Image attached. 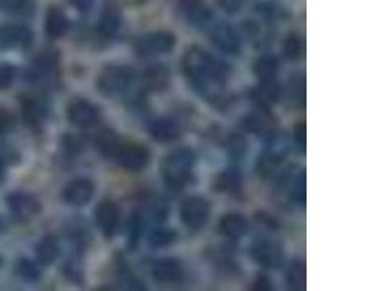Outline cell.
<instances>
[{"instance_id":"1","label":"cell","mask_w":388,"mask_h":291,"mask_svg":"<svg viewBox=\"0 0 388 291\" xmlns=\"http://www.w3.org/2000/svg\"><path fill=\"white\" fill-rule=\"evenodd\" d=\"M182 69L188 82L205 101L218 108L230 101L227 94L230 69L220 58L201 47H191L182 60Z\"/></svg>"},{"instance_id":"2","label":"cell","mask_w":388,"mask_h":291,"mask_svg":"<svg viewBox=\"0 0 388 291\" xmlns=\"http://www.w3.org/2000/svg\"><path fill=\"white\" fill-rule=\"evenodd\" d=\"M195 154L191 149H176L166 154L161 163V173L165 184L172 190H182L194 179Z\"/></svg>"},{"instance_id":"3","label":"cell","mask_w":388,"mask_h":291,"mask_svg":"<svg viewBox=\"0 0 388 291\" xmlns=\"http://www.w3.org/2000/svg\"><path fill=\"white\" fill-rule=\"evenodd\" d=\"M135 82V72L128 66L108 64L96 79L98 91L109 98L121 97L128 92Z\"/></svg>"},{"instance_id":"4","label":"cell","mask_w":388,"mask_h":291,"mask_svg":"<svg viewBox=\"0 0 388 291\" xmlns=\"http://www.w3.org/2000/svg\"><path fill=\"white\" fill-rule=\"evenodd\" d=\"M175 46L176 37L170 31H154L137 39L134 49L140 57H156L169 54Z\"/></svg>"},{"instance_id":"5","label":"cell","mask_w":388,"mask_h":291,"mask_svg":"<svg viewBox=\"0 0 388 291\" xmlns=\"http://www.w3.org/2000/svg\"><path fill=\"white\" fill-rule=\"evenodd\" d=\"M210 201L204 197H191L180 207V220L188 230L198 232L207 225L210 217Z\"/></svg>"},{"instance_id":"6","label":"cell","mask_w":388,"mask_h":291,"mask_svg":"<svg viewBox=\"0 0 388 291\" xmlns=\"http://www.w3.org/2000/svg\"><path fill=\"white\" fill-rule=\"evenodd\" d=\"M250 258H252L258 265L268 268V270H277L285 259L282 246L270 239H259L252 246H250Z\"/></svg>"},{"instance_id":"7","label":"cell","mask_w":388,"mask_h":291,"mask_svg":"<svg viewBox=\"0 0 388 291\" xmlns=\"http://www.w3.org/2000/svg\"><path fill=\"white\" fill-rule=\"evenodd\" d=\"M58 76V56L54 51H45L44 54L38 56L37 60L32 63V67L28 73V79L34 85L42 86L56 85Z\"/></svg>"},{"instance_id":"8","label":"cell","mask_w":388,"mask_h":291,"mask_svg":"<svg viewBox=\"0 0 388 291\" xmlns=\"http://www.w3.org/2000/svg\"><path fill=\"white\" fill-rule=\"evenodd\" d=\"M113 161H117L120 166L131 172H140L147 168L150 162V151L137 143H121Z\"/></svg>"},{"instance_id":"9","label":"cell","mask_w":388,"mask_h":291,"mask_svg":"<svg viewBox=\"0 0 388 291\" xmlns=\"http://www.w3.org/2000/svg\"><path fill=\"white\" fill-rule=\"evenodd\" d=\"M6 204L13 217L19 221H28L41 211L39 201L30 192L15 191L6 197Z\"/></svg>"},{"instance_id":"10","label":"cell","mask_w":388,"mask_h":291,"mask_svg":"<svg viewBox=\"0 0 388 291\" xmlns=\"http://www.w3.org/2000/svg\"><path fill=\"white\" fill-rule=\"evenodd\" d=\"M121 218V210L115 201L102 199L95 210L96 225L106 239L115 236Z\"/></svg>"},{"instance_id":"11","label":"cell","mask_w":388,"mask_h":291,"mask_svg":"<svg viewBox=\"0 0 388 291\" xmlns=\"http://www.w3.org/2000/svg\"><path fill=\"white\" fill-rule=\"evenodd\" d=\"M95 185L87 178H76L68 182L63 190V198L67 204L75 207H83L94 198Z\"/></svg>"},{"instance_id":"12","label":"cell","mask_w":388,"mask_h":291,"mask_svg":"<svg viewBox=\"0 0 388 291\" xmlns=\"http://www.w3.org/2000/svg\"><path fill=\"white\" fill-rule=\"evenodd\" d=\"M67 118L76 127L89 128L98 123L99 109L86 99H76L67 108Z\"/></svg>"},{"instance_id":"13","label":"cell","mask_w":388,"mask_h":291,"mask_svg":"<svg viewBox=\"0 0 388 291\" xmlns=\"http://www.w3.org/2000/svg\"><path fill=\"white\" fill-rule=\"evenodd\" d=\"M210 38L214 46L225 54H239L242 50V41L236 30L228 24H218L213 28Z\"/></svg>"},{"instance_id":"14","label":"cell","mask_w":388,"mask_h":291,"mask_svg":"<svg viewBox=\"0 0 388 291\" xmlns=\"http://www.w3.org/2000/svg\"><path fill=\"white\" fill-rule=\"evenodd\" d=\"M244 127L247 131L256 134V136L269 139L273 136V134H277L278 124H277V118L269 113V109L259 108V111H256V113H252L246 117Z\"/></svg>"},{"instance_id":"15","label":"cell","mask_w":388,"mask_h":291,"mask_svg":"<svg viewBox=\"0 0 388 291\" xmlns=\"http://www.w3.org/2000/svg\"><path fill=\"white\" fill-rule=\"evenodd\" d=\"M180 16L192 25H204L211 19L213 12L205 0H177Z\"/></svg>"},{"instance_id":"16","label":"cell","mask_w":388,"mask_h":291,"mask_svg":"<svg viewBox=\"0 0 388 291\" xmlns=\"http://www.w3.org/2000/svg\"><path fill=\"white\" fill-rule=\"evenodd\" d=\"M153 278L161 284H176L184 280V268L180 262L172 258L158 259L151 266Z\"/></svg>"},{"instance_id":"17","label":"cell","mask_w":388,"mask_h":291,"mask_svg":"<svg viewBox=\"0 0 388 291\" xmlns=\"http://www.w3.org/2000/svg\"><path fill=\"white\" fill-rule=\"evenodd\" d=\"M142 85L146 92H162L170 85V70L163 64H153L142 73Z\"/></svg>"},{"instance_id":"18","label":"cell","mask_w":388,"mask_h":291,"mask_svg":"<svg viewBox=\"0 0 388 291\" xmlns=\"http://www.w3.org/2000/svg\"><path fill=\"white\" fill-rule=\"evenodd\" d=\"M32 32L24 25H6L0 28V49L28 47Z\"/></svg>"},{"instance_id":"19","label":"cell","mask_w":388,"mask_h":291,"mask_svg":"<svg viewBox=\"0 0 388 291\" xmlns=\"http://www.w3.org/2000/svg\"><path fill=\"white\" fill-rule=\"evenodd\" d=\"M121 25H123L121 11L113 4H106L104 6L101 18H99V24H98L99 34L104 38L112 39V38H115L117 34L120 32Z\"/></svg>"},{"instance_id":"20","label":"cell","mask_w":388,"mask_h":291,"mask_svg":"<svg viewBox=\"0 0 388 291\" xmlns=\"http://www.w3.org/2000/svg\"><path fill=\"white\" fill-rule=\"evenodd\" d=\"M249 95L259 108L269 109L272 105H275L281 99L282 89L280 87L277 80L261 82L256 87L250 91Z\"/></svg>"},{"instance_id":"21","label":"cell","mask_w":388,"mask_h":291,"mask_svg":"<svg viewBox=\"0 0 388 291\" xmlns=\"http://www.w3.org/2000/svg\"><path fill=\"white\" fill-rule=\"evenodd\" d=\"M151 137L158 143H172L180 137V125L170 118H157L149 124Z\"/></svg>"},{"instance_id":"22","label":"cell","mask_w":388,"mask_h":291,"mask_svg":"<svg viewBox=\"0 0 388 291\" xmlns=\"http://www.w3.org/2000/svg\"><path fill=\"white\" fill-rule=\"evenodd\" d=\"M218 230L225 237L240 239L247 232V220L237 213L225 214L218 223Z\"/></svg>"},{"instance_id":"23","label":"cell","mask_w":388,"mask_h":291,"mask_svg":"<svg viewBox=\"0 0 388 291\" xmlns=\"http://www.w3.org/2000/svg\"><path fill=\"white\" fill-rule=\"evenodd\" d=\"M44 30L45 34L53 39L64 37L68 31V19L65 13L58 8H50L47 16H45Z\"/></svg>"},{"instance_id":"24","label":"cell","mask_w":388,"mask_h":291,"mask_svg":"<svg viewBox=\"0 0 388 291\" xmlns=\"http://www.w3.org/2000/svg\"><path fill=\"white\" fill-rule=\"evenodd\" d=\"M60 254V246L58 240L53 235L44 236L35 248V255H37V262L39 265L49 266L56 262L57 256Z\"/></svg>"},{"instance_id":"25","label":"cell","mask_w":388,"mask_h":291,"mask_svg":"<svg viewBox=\"0 0 388 291\" xmlns=\"http://www.w3.org/2000/svg\"><path fill=\"white\" fill-rule=\"evenodd\" d=\"M20 109L22 117L27 121L28 125L37 127L41 124L44 116H45V106L44 104L35 98V97H24L20 99Z\"/></svg>"},{"instance_id":"26","label":"cell","mask_w":388,"mask_h":291,"mask_svg":"<svg viewBox=\"0 0 388 291\" xmlns=\"http://www.w3.org/2000/svg\"><path fill=\"white\" fill-rule=\"evenodd\" d=\"M280 70V61L273 56H262L256 60L254 72L259 82H273L277 80Z\"/></svg>"},{"instance_id":"27","label":"cell","mask_w":388,"mask_h":291,"mask_svg":"<svg viewBox=\"0 0 388 291\" xmlns=\"http://www.w3.org/2000/svg\"><path fill=\"white\" fill-rule=\"evenodd\" d=\"M214 187L221 194H237L242 188V173L236 169H227L215 178Z\"/></svg>"},{"instance_id":"28","label":"cell","mask_w":388,"mask_h":291,"mask_svg":"<svg viewBox=\"0 0 388 291\" xmlns=\"http://www.w3.org/2000/svg\"><path fill=\"white\" fill-rule=\"evenodd\" d=\"M123 142L120 140V137L117 136L115 132L112 130H102L98 132V136L95 139V144L96 149L101 151V154H104L105 158L108 159H113V156H115L120 144Z\"/></svg>"},{"instance_id":"29","label":"cell","mask_w":388,"mask_h":291,"mask_svg":"<svg viewBox=\"0 0 388 291\" xmlns=\"http://www.w3.org/2000/svg\"><path fill=\"white\" fill-rule=\"evenodd\" d=\"M287 281L291 290L301 291L307 288V266L301 259L291 262L287 274Z\"/></svg>"},{"instance_id":"30","label":"cell","mask_w":388,"mask_h":291,"mask_svg":"<svg viewBox=\"0 0 388 291\" xmlns=\"http://www.w3.org/2000/svg\"><path fill=\"white\" fill-rule=\"evenodd\" d=\"M288 101L296 106L304 108L306 105V79L303 75H292L287 86Z\"/></svg>"},{"instance_id":"31","label":"cell","mask_w":388,"mask_h":291,"mask_svg":"<svg viewBox=\"0 0 388 291\" xmlns=\"http://www.w3.org/2000/svg\"><path fill=\"white\" fill-rule=\"evenodd\" d=\"M16 274L19 278L28 283H37L41 278V270L39 266L28 259V258H22L16 264Z\"/></svg>"},{"instance_id":"32","label":"cell","mask_w":388,"mask_h":291,"mask_svg":"<svg viewBox=\"0 0 388 291\" xmlns=\"http://www.w3.org/2000/svg\"><path fill=\"white\" fill-rule=\"evenodd\" d=\"M284 54L288 60H300L304 56V39L299 34H289L284 41Z\"/></svg>"},{"instance_id":"33","label":"cell","mask_w":388,"mask_h":291,"mask_svg":"<svg viewBox=\"0 0 388 291\" xmlns=\"http://www.w3.org/2000/svg\"><path fill=\"white\" fill-rule=\"evenodd\" d=\"M291 199L294 203L299 206H304L306 199H307V185H306V172L301 171L299 175L294 178V181L291 184V192H289Z\"/></svg>"},{"instance_id":"34","label":"cell","mask_w":388,"mask_h":291,"mask_svg":"<svg viewBox=\"0 0 388 291\" xmlns=\"http://www.w3.org/2000/svg\"><path fill=\"white\" fill-rule=\"evenodd\" d=\"M175 240L176 233L170 229H156L149 237V242L153 248H165V246L172 244Z\"/></svg>"},{"instance_id":"35","label":"cell","mask_w":388,"mask_h":291,"mask_svg":"<svg viewBox=\"0 0 388 291\" xmlns=\"http://www.w3.org/2000/svg\"><path fill=\"white\" fill-rule=\"evenodd\" d=\"M227 150L232 154V158L242 159L247 151V142L244 137L239 136V134H233L227 140Z\"/></svg>"},{"instance_id":"36","label":"cell","mask_w":388,"mask_h":291,"mask_svg":"<svg viewBox=\"0 0 388 291\" xmlns=\"http://www.w3.org/2000/svg\"><path fill=\"white\" fill-rule=\"evenodd\" d=\"M16 78V67L9 63H0V91L6 89L13 83Z\"/></svg>"},{"instance_id":"37","label":"cell","mask_w":388,"mask_h":291,"mask_svg":"<svg viewBox=\"0 0 388 291\" xmlns=\"http://www.w3.org/2000/svg\"><path fill=\"white\" fill-rule=\"evenodd\" d=\"M294 143L300 153H306L307 149V127L304 123L296 124L294 128Z\"/></svg>"},{"instance_id":"38","label":"cell","mask_w":388,"mask_h":291,"mask_svg":"<svg viewBox=\"0 0 388 291\" xmlns=\"http://www.w3.org/2000/svg\"><path fill=\"white\" fill-rule=\"evenodd\" d=\"M15 125V118L8 109L0 108V134H5Z\"/></svg>"},{"instance_id":"39","label":"cell","mask_w":388,"mask_h":291,"mask_svg":"<svg viewBox=\"0 0 388 291\" xmlns=\"http://www.w3.org/2000/svg\"><path fill=\"white\" fill-rule=\"evenodd\" d=\"M218 5L227 13H237L243 6V0H218Z\"/></svg>"},{"instance_id":"40","label":"cell","mask_w":388,"mask_h":291,"mask_svg":"<svg viewBox=\"0 0 388 291\" xmlns=\"http://www.w3.org/2000/svg\"><path fill=\"white\" fill-rule=\"evenodd\" d=\"M68 2L72 4V6H73L76 11H79V12H82V13H86V12H89L90 9H92V6H94V4H95V0H68Z\"/></svg>"},{"instance_id":"41","label":"cell","mask_w":388,"mask_h":291,"mask_svg":"<svg viewBox=\"0 0 388 291\" xmlns=\"http://www.w3.org/2000/svg\"><path fill=\"white\" fill-rule=\"evenodd\" d=\"M254 288L261 291H269L273 290V283L266 275H259L254 284Z\"/></svg>"},{"instance_id":"42","label":"cell","mask_w":388,"mask_h":291,"mask_svg":"<svg viewBox=\"0 0 388 291\" xmlns=\"http://www.w3.org/2000/svg\"><path fill=\"white\" fill-rule=\"evenodd\" d=\"M4 173H5V162L2 158H0V179H2Z\"/></svg>"},{"instance_id":"43","label":"cell","mask_w":388,"mask_h":291,"mask_svg":"<svg viewBox=\"0 0 388 291\" xmlns=\"http://www.w3.org/2000/svg\"><path fill=\"white\" fill-rule=\"evenodd\" d=\"M2 266H4V256L0 255V268H2Z\"/></svg>"}]
</instances>
